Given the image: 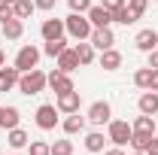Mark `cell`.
Wrapping results in <instances>:
<instances>
[{
	"label": "cell",
	"mask_w": 158,
	"mask_h": 155,
	"mask_svg": "<svg viewBox=\"0 0 158 155\" xmlns=\"http://www.w3.org/2000/svg\"><path fill=\"white\" fill-rule=\"evenodd\" d=\"M134 85H137V88H146V91H152V67H140L137 73H134Z\"/></svg>",
	"instance_id": "cb8c5ba5"
},
{
	"label": "cell",
	"mask_w": 158,
	"mask_h": 155,
	"mask_svg": "<svg viewBox=\"0 0 158 155\" xmlns=\"http://www.w3.org/2000/svg\"><path fill=\"white\" fill-rule=\"evenodd\" d=\"M85 15L91 21V27H110V24H113V12H110L106 6H100V3H91V9H88Z\"/></svg>",
	"instance_id": "ba28073f"
},
{
	"label": "cell",
	"mask_w": 158,
	"mask_h": 155,
	"mask_svg": "<svg viewBox=\"0 0 158 155\" xmlns=\"http://www.w3.org/2000/svg\"><path fill=\"white\" fill-rule=\"evenodd\" d=\"M152 91H158V70H152Z\"/></svg>",
	"instance_id": "74e56055"
},
{
	"label": "cell",
	"mask_w": 158,
	"mask_h": 155,
	"mask_svg": "<svg viewBox=\"0 0 158 155\" xmlns=\"http://www.w3.org/2000/svg\"><path fill=\"white\" fill-rule=\"evenodd\" d=\"M46 85H49V79H46V73L40 67H34V70H27V73L19 76V91L21 94H40Z\"/></svg>",
	"instance_id": "7a4b0ae2"
},
{
	"label": "cell",
	"mask_w": 158,
	"mask_h": 155,
	"mask_svg": "<svg viewBox=\"0 0 158 155\" xmlns=\"http://www.w3.org/2000/svg\"><path fill=\"white\" fill-rule=\"evenodd\" d=\"M21 122V113L15 107H3V116H0V128H6V131H12V128H19Z\"/></svg>",
	"instance_id": "d6986e66"
},
{
	"label": "cell",
	"mask_w": 158,
	"mask_h": 155,
	"mask_svg": "<svg viewBox=\"0 0 158 155\" xmlns=\"http://www.w3.org/2000/svg\"><path fill=\"white\" fill-rule=\"evenodd\" d=\"M52 155H73V143L70 140H55L52 143Z\"/></svg>",
	"instance_id": "f546056e"
},
{
	"label": "cell",
	"mask_w": 158,
	"mask_h": 155,
	"mask_svg": "<svg viewBox=\"0 0 158 155\" xmlns=\"http://www.w3.org/2000/svg\"><path fill=\"white\" fill-rule=\"evenodd\" d=\"M103 155H125V152H122V146H116V149H110V152H103Z\"/></svg>",
	"instance_id": "f35d334b"
},
{
	"label": "cell",
	"mask_w": 158,
	"mask_h": 155,
	"mask_svg": "<svg viewBox=\"0 0 158 155\" xmlns=\"http://www.w3.org/2000/svg\"><path fill=\"white\" fill-rule=\"evenodd\" d=\"M131 137H134V128L128 125V122H113L110 119V128H106V140H113L116 146H125V143H131Z\"/></svg>",
	"instance_id": "3957f363"
},
{
	"label": "cell",
	"mask_w": 158,
	"mask_h": 155,
	"mask_svg": "<svg viewBox=\"0 0 158 155\" xmlns=\"http://www.w3.org/2000/svg\"><path fill=\"white\" fill-rule=\"evenodd\" d=\"M155 134H158V128H155Z\"/></svg>",
	"instance_id": "ee69618b"
},
{
	"label": "cell",
	"mask_w": 158,
	"mask_h": 155,
	"mask_svg": "<svg viewBox=\"0 0 158 155\" xmlns=\"http://www.w3.org/2000/svg\"><path fill=\"white\" fill-rule=\"evenodd\" d=\"M155 134H137L134 131V137H131V146H134V152H146V146H149V140H152Z\"/></svg>",
	"instance_id": "f1b7e54d"
},
{
	"label": "cell",
	"mask_w": 158,
	"mask_h": 155,
	"mask_svg": "<svg viewBox=\"0 0 158 155\" xmlns=\"http://www.w3.org/2000/svg\"><path fill=\"white\" fill-rule=\"evenodd\" d=\"M79 67V55H76V49H64L58 55V70L61 73H73Z\"/></svg>",
	"instance_id": "4fadbf2b"
},
{
	"label": "cell",
	"mask_w": 158,
	"mask_h": 155,
	"mask_svg": "<svg viewBox=\"0 0 158 155\" xmlns=\"http://www.w3.org/2000/svg\"><path fill=\"white\" fill-rule=\"evenodd\" d=\"M27 149H31V155H52V143H46V140H31Z\"/></svg>",
	"instance_id": "83f0119b"
},
{
	"label": "cell",
	"mask_w": 158,
	"mask_h": 155,
	"mask_svg": "<svg viewBox=\"0 0 158 155\" xmlns=\"http://www.w3.org/2000/svg\"><path fill=\"white\" fill-rule=\"evenodd\" d=\"M34 9H37V6H34V0H15V3H12V12H15V19H31V15H34Z\"/></svg>",
	"instance_id": "7402d4cb"
},
{
	"label": "cell",
	"mask_w": 158,
	"mask_h": 155,
	"mask_svg": "<svg viewBox=\"0 0 158 155\" xmlns=\"http://www.w3.org/2000/svg\"><path fill=\"white\" fill-rule=\"evenodd\" d=\"M98 64L103 67V70H118V67H122V52H116V49H103L100 58H98Z\"/></svg>",
	"instance_id": "2e32d148"
},
{
	"label": "cell",
	"mask_w": 158,
	"mask_h": 155,
	"mask_svg": "<svg viewBox=\"0 0 158 155\" xmlns=\"http://www.w3.org/2000/svg\"><path fill=\"white\" fill-rule=\"evenodd\" d=\"M131 155H146V152H131Z\"/></svg>",
	"instance_id": "b9f144b4"
},
{
	"label": "cell",
	"mask_w": 158,
	"mask_h": 155,
	"mask_svg": "<svg viewBox=\"0 0 158 155\" xmlns=\"http://www.w3.org/2000/svg\"><path fill=\"white\" fill-rule=\"evenodd\" d=\"M0 3H15V0H0Z\"/></svg>",
	"instance_id": "60d3db41"
},
{
	"label": "cell",
	"mask_w": 158,
	"mask_h": 155,
	"mask_svg": "<svg viewBox=\"0 0 158 155\" xmlns=\"http://www.w3.org/2000/svg\"><path fill=\"white\" fill-rule=\"evenodd\" d=\"M100 6H106V9L113 12V9H118V6H125V0H100Z\"/></svg>",
	"instance_id": "836d02e7"
},
{
	"label": "cell",
	"mask_w": 158,
	"mask_h": 155,
	"mask_svg": "<svg viewBox=\"0 0 158 155\" xmlns=\"http://www.w3.org/2000/svg\"><path fill=\"white\" fill-rule=\"evenodd\" d=\"M103 143H106V140H103L100 131H91V134L85 137V149H88V152H103Z\"/></svg>",
	"instance_id": "4316f807"
},
{
	"label": "cell",
	"mask_w": 158,
	"mask_h": 155,
	"mask_svg": "<svg viewBox=\"0 0 158 155\" xmlns=\"http://www.w3.org/2000/svg\"><path fill=\"white\" fill-rule=\"evenodd\" d=\"M88 43L94 46V49H113V43H116V37H113V31L110 27H94L91 31V37H88Z\"/></svg>",
	"instance_id": "30bf717a"
},
{
	"label": "cell",
	"mask_w": 158,
	"mask_h": 155,
	"mask_svg": "<svg viewBox=\"0 0 158 155\" xmlns=\"http://www.w3.org/2000/svg\"><path fill=\"white\" fill-rule=\"evenodd\" d=\"M9 19H15L12 3H0V24H3V21H9Z\"/></svg>",
	"instance_id": "d6a6232c"
},
{
	"label": "cell",
	"mask_w": 158,
	"mask_h": 155,
	"mask_svg": "<svg viewBox=\"0 0 158 155\" xmlns=\"http://www.w3.org/2000/svg\"><path fill=\"white\" fill-rule=\"evenodd\" d=\"M146 6H149V0H128V9H131V12H134L137 19H143Z\"/></svg>",
	"instance_id": "4dcf8cb0"
},
{
	"label": "cell",
	"mask_w": 158,
	"mask_h": 155,
	"mask_svg": "<svg viewBox=\"0 0 158 155\" xmlns=\"http://www.w3.org/2000/svg\"><path fill=\"white\" fill-rule=\"evenodd\" d=\"M64 31H67L73 40H88L94 27H91L88 15H82V12H70V15L64 19Z\"/></svg>",
	"instance_id": "6da1fadb"
},
{
	"label": "cell",
	"mask_w": 158,
	"mask_h": 155,
	"mask_svg": "<svg viewBox=\"0 0 158 155\" xmlns=\"http://www.w3.org/2000/svg\"><path fill=\"white\" fill-rule=\"evenodd\" d=\"M64 49H67V40H64V37H58V40H46V46H43V52H46L49 58H58Z\"/></svg>",
	"instance_id": "d4e9b609"
},
{
	"label": "cell",
	"mask_w": 158,
	"mask_h": 155,
	"mask_svg": "<svg viewBox=\"0 0 158 155\" xmlns=\"http://www.w3.org/2000/svg\"><path fill=\"white\" fill-rule=\"evenodd\" d=\"M73 49H76V55H79V64H91V61H94V46H91V43L79 40Z\"/></svg>",
	"instance_id": "603a6c76"
},
{
	"label": "cell",
	"mask_w": 158,
	"mask_h": 155,
	"mask_svg": "<svg viewBox=\"0 0 158 155\" xmlns=\"http://www.w3.org/2000/svg\"><path fill=\"white\" fill-rule=\"evenodd\" d=\"M146 155H158V137L149 140V146H146Z\"/></svg>",
	"instance_id": "8d00e7d4"
},
{
	"label": "cell",
	"mask_w": 158,
	"mask_h": 155,
	"mask_svg": "<svg viewBox=\"0 0 158 155\" xmlns=\"http://www.w3.org/2000/svg\"><path fill=\"white\" fill-rule=\"evenodd\" d=\"M37 9H55V0H34Z\"/></svg>",
	"instance_id": "e575fe53"
},
{
	"label": "cell",
	"mask_w": 158,
	"mask_h": 155,
	"mask_svg": "<svg viewBox=\"0 0 158 155\" xmlns=\"http://www.w3.org/2000/svg\"><path fill=\"white\" fill-rule=\"evenodd\" d=\"M3 64H6V55H3V49H0V67H3Z\"/></svg>",
	"instance_id": "ab89813d"
},
{
	"label": "cell",
	"mask_w": 158,
	"mask_h": 155,
	"mask_svg": "<svg viewBox=\"0 0 158 155\" xmlns=\"http://www.w3.org/2000/svg\"><path fill=\"white\" fill-rule=\"evenodd\" d=\"M40 64V49L37 46H21L19 55H15V70L19 73H27V70H34Z\"/></svg>",
	"instance_id": "277c9868"
},
{
	"label": "cell",
	"mask_w": 158,
	"mask_h": 155,
	"mask_svg": "<svg viewBox=\"0 0 158 155\" xmlns=\"http://www.w3.org/2000/svg\"><path fill=\"white\" fill-rule=\"evenodd\" d=\"M67 3H70V12H82V15L91 9V0H67Z\"/></svg>",
	"instance_id": "1f68e13d"
},
{
	"label": "cell",
	"mask_w": 158,
	"mask_h": 155,
	"mask_svg": "<svg viewBox=\"0 0 158 155\" xmlns=\"http://www.w3.org/2000/svg\"><path fill=\"white\" fill-rule=\"evenodd\" d=\"M79 103H82V97H79L76 88H73V91H64V94H58V100H55L58 113H64V116H70V113H79Z\"/></svg>",
	"instance_id": "52a82bcc"
},
{
	"label": "cell",
	"mask_w": 158,
	"mask_h": 155,
	"mask_svg": "<svg viewBox=\"0 0 158 155\" xmlns=\"http://www.w3.org/2000/svg\"><path fill=\"white\" fill-rule=\"evenodd\" d=\"M58 107L55 103H43V107H37V125L43 128V131H52V128H58Z\"/></svg>",
	"instance_id": "5b68a950"
},
{
	"label": "cell",
	"mask_w": 158,
	"mask_h": 155,
	"mask_svg": "<svg viewBox=\"0 0 158 155\" xmlns=\"http://www.w3.org/2000/svg\"><path fill=\"white\" fill-rule=\"evenodd\" d=\"M46 79H49V85H52V91H55V94H64V91H73V88H76V85H73V79H70V73H61V70L46 73Z\"/></svg>",
	"instance_id": "9c48e42d"
},
{
	"label": "cell",
	"mask_w": 158,
	"mask_h": 155,
	"mask_svg": "<svg viewBox=\"0 0 158 155\" xmlns=\"http://www.w3.org/2000/svg\"><path fill=\"white\" fill-rule=\"evenodd\" d=\"M110 116H113V110H110V103L106 100H94L91 107H88V122L91 125H110Z\"/></svg>",
	"instance_id": "8992f818"
},
{
	"label": "cell",
	"mask_w": 158,
	"mask_h": 155,
	"mask_svg": "<svg viewBox=\"0 0 158 155\" xmlns=\"http://www.w3.org/2000/svg\"><path fill=\"white\" fill-rule=\"evenodd\" d=\"M19 70H15V64H12V67H6V64H3V67H0V91H9V88H15V85H19Z\"/></svg>",
	"instance_id": "5bb4252c"
},
{
	"label": "cell",
	"mask_w": 158,
	"mask_h": 155,
	"mask_svg": "<svg viewBox=\"0 0 158 155\" xmlns=\"http://www.w3.org/2000/svg\"><path fill=\"white\" fill-rule=\"evenodd\" d=\"M146 67L158 70V49H152V52H149V64H146Z\"/></svg>",
	"instance_id": "d590c367"
},
{
	"label": "cell",
	"mask_w": 158,
	"mask_h": 155,
	"mask_svg": "<svg viewBox=\"0 0 158 155\" xmlns=\"http://www.w3.org/2000/svg\"><path fill=\"white\" fill-rule=\"evenodd\" d=\"M0 116H3V107H0Z\"/></svg>",
	"instance_id": "7bdbcfd3"
},
{
	"label": "cell",
	"mask_w": 158,
	"mask_h": 155,
	"mask_svg": "<svg viewBox=\"0 0 158 155\" xmlns=\"http://www.w3.org/2000/svg\"><path fill=\"white\" fill-rule=\"evenodd\" d=\"M113 21H118V24H125V27H128V24H134V21H137V15H134V12L128 9V3H125V6L113 9Z\"/></svg>",
	"instance_id": "484cf974"
},
{
	"label": "cell",
	"mask_w": 158,
	"mask_h": 155,
	"mask_svg": "<svg viewBox=\"0 0 158 155\" xmlns=\"http://www.w3.org/2000/svg\"><path fill=\"white\" fill-rule=\"evenodd\" d=\"M134 43H137L140 52H152L158 46V31H152V27H143L137 37H134Z\"/></svg>",
	"instance_id": "8fae6325"
},
{
	"label": "cell",
	"mask_w": 158,
	"mask_h": 155,
	"mask_svg": "<svg viewBox=\"0 0 158 155\" xmlns=\"http://www.w3.org/2000/svg\"><path fill=\"white\" fill-rule=\"evenodd\" d=\"M131 128H134V131H137V134H155V116H146V113H140L137 119H134V125H131Z\"/></svg>",
	"instance_id": "ac0fdd59"
},
{
	"label": "cell",
	"mask_w": 158,
	"mask_h": 155,
	"mask_svg": "<svg viewBox=\"0 0 158 155\" xmlns=\"http://www.w3.org/2000/svg\"><path fill=\"white\" fill-rule=\"evenodd\" d=\"M85 122H88L85 116H79V113H70V116L64 119V125H61V128H64V134H79V131H85Z\"/></svg>",
	"instance_id": "e0dca14e"
},
{
	"label": "cell",
	"mask_w": 158,
	"mask_h": 155,
	"mask_svg": "<svg viewBox=\"0 0 158 155\" xmlns=\"http://www.w3.org/2000/svg\"><path fill=\"white\" fill-rule=\"evenodd\" d=\"M137 107H140V113L155 116V113H158V91H143L140 100H137Z\"/></svg>",
	"instance_id": "9a60e30c"
},
{
	"label": "cell",
	"mask_w": 158,
	"mask_h": 155,
	"mask_svg": "<svg viewBox=\"0 0 158 155\" xmlns=\"http://www.w3.org/2000/svg\"><path fill=\"white\" fill-rule=\"evenodd\" d=\"M27 140H31V137L24 134L21 128H12V131H6V143H9L12 149H24V146H27Z\"/></svg>",
	"instance_id": "44dd1931"
},
{
	"label": "cell",
	"mask_w": 158,
	"mask_h": 155,
	"mask_svg": "<svg viewBox=\"0 0 158 155\" xmlns=\"http://www.w3.org/2000/svg\"><path fill=\"white\" fill-rule=\"evenodd\" d=\"M40 34H43V40H58V37H64L67 31H64V21L61 19H46L43 27H40Z\"/></svg>",
	"instance_id": "7c38bea8"
},
{
	"label": "cell",
	"mask_w": 158,
	"mask_h": 155,
	"mask_svg": "<svg viewBox=\"0 0 158 155\" xmlns=\"http://www.w3.org/2000/svg\"><path fill=\"white\" fill-rule=\"evenodd\" d=\"M21 34H24V21H21V19L3 21V37H6V40H19Z\"/></svg>",
	"instance_id": "ffe728a7"
}]
</instances>
